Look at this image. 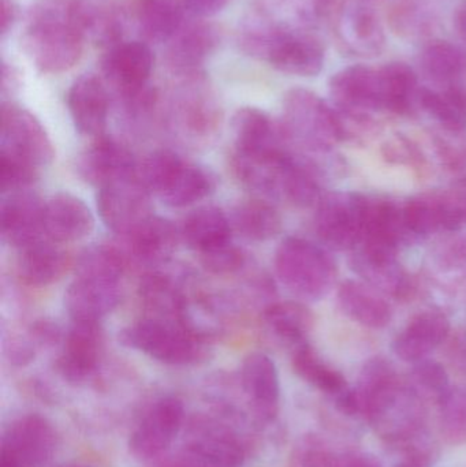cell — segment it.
Instances as JSON below:
<instances>
[{
	"label": "cell",
	"instance_id": "6da1fadb",
	"mask_svg": "<svg viewBox=\"0 0 466 467\" xmlns=\"http://www.w3.org/2000/svg\"><path fill=\"white\" fill-rule=\"evenodd\" d=\"M361 414L380 439L399 446L426 432L424 400L393 365L375 357L364 365L357 389Z\"/></svg>",
	"mask_w": 466,
	"mask_h": 467
},
{
	"label": "cell",
	"instance_id": "7a4b0ae2",
	"mask_svg": "<svg viewBox=\"0 0 466 467\" xmlns=\"http://www.w3.org/2000/svg\"><path fill=\"white\" fill-rule=\"evenodd\" d=\"M85 41L78 0H40L30 11L22 37L27 57L47 74L73 68L81 59Z\"/></svg>",
	"mask_w": 466,
	"mask_h": 467
},
{
	"label": "cell",
	"instance_id": "3957f363",
	"mask_svg": "<svg viewBox=\"0 0 466 467\" xmlns=\"http://www.w3.org/2000/svg\"><path fill=\"white\" fill-rule=\"evenodd\" d=\"M240 44L246 54L290 76L315 77L325 66V47L316 36L259 11L243 22Z\"/></svg>",
	"mask_w": 466,
	"mask_h": 467
},
{
	"label": "cell",
	"instance_id": "277c9868",
	"mask_svg": "<svg viewBox=\"0 0 466 467\" xmlns=\"http://www.w3.org/2000/svg\"><path fill=\"white\" fill-rule=\"evenodd\" d=\"M120 342L169 365H192L210 354L207 337L192 331L181 321L148 317L123 329Z\"/></svg>",
	"mask_w": 466,
	"mask_h": 467
},
{
	"label": "cell",
	"instance_id": "5b68a950",
	"mask_svg": "<svg viewBox=\"0 0 466 467\" xmlns=\"http://www.w3.org/2000/svg\"><path fill=\"white\" fill-rule=\"evenodd\" d=\"M275 269L282 285L306 301L323 298L337 277L336 261L322 247L303 238L285 239L275 254Z\"/></svg>",
	"mask_w": 466,
	"mask_h": 467
},
{
	"label": "cell",
	"instance_id": "8992f818",
	"mask_svg": "<svg viewBox=\"0 0 466 467\" xmlns=\"http://www.w3.org/2000/svg\"><path fill=\"white\" fill-rule=\"evenodd\" d=\"M285 134L314 150H330L344 139V120L311 90L292 89L284 99Z\"/></svg>",
	"mask_w": 466,
	"mask_h": 467
},
{
	"label": "cell",
	"instance_id": "52a82bcc",
	"mask_svg": "<svg viewBox=\"0 0 466 467\" xmlns=\"http://www.w3.org/2000/svg\"><path fill=\"white\" fill-rule=\"evenodd\" d=\"M361 207V194L330 193L320 199L315 216L320 241L334 250L355 249L363 242Z\"/></svg>",
	"mask_w": 466,
	"mask_h": 467
},
{
	"label": "cell",
	"instance_id": "ba28073f",
	"mask_svg": "<svg viewBox=\"0 0 466 467\" xmlns=\"http://www.w3.org/2000/svg\"><path fill=\"white\" fill-rule=\"evenodd\" d=\"M98 210L101 221L111 232L129 235L153 215L150 192L134 175L100 189Z\"/></svg>",
	"mask_w": 466,
	"mask_h": 467
},
{
	"label": "cell",
	"instance_id": "9c48e42d",
	"mask_svg": "<svg viewBox=\"0 0 466 467\" xmlns=\"http://www.w3.org/2000/svg\"><path fill=\"white\" fill-rule=\"evenodd\" d=\"M2 150L19 156L37 167H46L54 161L51 139L40 120L22 107L3 103Z\"/></svg>",
	"mask_w": 466,
	"mask_h": 467
},
{
	"label": "cell",
	"instance_id": "30bf717a",
	"mask_svg": "<svg viewBox=\"0 0 466 467\" xmlns=\"http://www.w3.org/2000/svg\"><path fill=\"white\" fill-rule=\"evenodd\" d=\"M330 93L334 103L344 114L361 118L368 112L386 111L380 67L355 65L342 68L331 77Z\"/></svg>",
	"mask_w": 466,
	"mask_h": 467
},
{
	"label": "cell",
	"instance_id": "8fae6325",
	"mask_svg": "<svg viewBox=\"0 0 466 467\" xmlns=\"http://www.w3.org/2000/svg\"><path fill=\"white\" fill-rule=\"evenodd\" d=\"M155 57L144 41H119L109 47L101 60V70L109 87L128 98L148 87Z\"/></svg>",
	"mask_w": 466,
	"mask_h": 467
},
{
	"label": "cell",
	"instance_id": "7c38bea8",
	"mask_svg": "<svg viewBox=\"0 0 466 467\" xmlns=\"http://www.w3.org/2000/svg\"><path fill=\"white\" fill-rule=\"evenodd\" d=\"M185 409L177 398L158 400L129 439V449L139 460L159 457L171 446L182 428Z\"/></svg>",
	"mask_w": 466,
	"mask_h": 467
},
{
	"label": "cell",
	"instance_id": "4fadbf2b",
	"mask_svg": "<svg viewBox=\"0 0 466 467\" xmlns=\"http://www.w3.org/2000/svg\"><path fill=\"white\" fill-rule=\"evenodd\" d=\"M136 159L123 142L114 137L100 136L79 155L77 171L79 177L98 191L137 175Z\"/></svg>",
	"mask_w": 466,
	"mask_h": 467
},
{
	"label": "cell",
	"instance_id": "5bb4252c",
	"mask_svg": "<svg viewBox=\"0 0 466 467\" xmlns=\"http://www.w3.org/2000/svg\"><path fill=\"white\" fill-rule=\"evenodd\" d=\"M336 33L339 43L350 54L372 57L386 47V33L374 8L363 2L345 3L337 14Z\"/></svg>",
	"mask_w": 466,
	"mask_h": 467
},
{
	"label": "cell",
	"instance_id": "9a60e30c",
	"mask_svg": "<svg viewBox=\"0 0 466 467\" xmlns=\"http://www.w3.org/2000/svg\"><path fill=\"white\" fill-rule=\"evenodd\" d=\"M44 211L46 202L37 194L27 191L7 194L0 210L3 241L21 250L46 238Z\"/></svg>",
	"mask_w": 466,
	"mask_h": 467
},
{
	"label": "cell",
	"instance_id": "2e32d148",
	"mask_svg": "<svg viewBox=\"0 0 466 467\" xmlns=\"http://www.w3.org/2000/svg\"><path fill=\"white\" fill-rule=\"evenodd\" d=\"M103 348L104 331L100 323L73 321L57 359V370L68 381L85 380L98 368Z\"/></svg>",
	"mask_w": 466,
	"mask_h": 467
},
{
	"label": "cell",
	"instance_id": "e0dca14e",
	"mask_svg": "<svg viewBox=\"0 0 466 467\" xmlns=\"http://www.w3.org/2000/svg\"><path fill=\"white\" fill-rule=\"evenodd\" d=\"M352 266L371 287L404 298L410 293V280L397 261L396 249L382 244H364L352 257Z\"/></svg>",
	"mask_w": 466,
	"mask_h": 467
},
{
	"label": "cell",
	"instance_id": "ac0fdd59",
	"mask_svg": "<svg viewBox=\"0 0 466 467\" xmlns=\"http://www.w3.org/2000/svg\"><path fill=\"white\" fill-rule=\"evenodd\" d=\"M221 41L219 30L204 21L183 24L169 41L166 60L174 73L196 77Z\"/></svg>",
	"mask_w": 466,
	"mask_h": 467
},
{
	"label": "cell",
	"instance_id": "d6986e66",
	"mask_svg": "<svg viewBox=\"0 0 466 467\" xmlns=\"http://www.w3.org/2000/svg\"><path fill=\"white\" fill-rule=\"evenodd\" d=\"M55 451V432L43 417H21L8 428L3 441V454L24 467H40L51 460Z\"/></svg>",
	"mask_w": 466,
	"mask_h": 467
},
{
	"label": "cell",
	"instance_id": "ffe728a7",
	"mask_svg": "<svg viewBox=\"0 0 466 467\" xmlns=\"http://www.w3.org/2000/svg\"><path fill=\"white\" fill-rule=\"evenodd\" d=\"M119 282L77 275L65 294V306L71 320L100 323L120 302Z\"/></svg>",
	"mask_w": 466,
	"mask_h": 467
},
{
	"label": "cell",
	"instance_id": "44dd1931",
	"mask_svg": "<svg viewBox=\"0 0 466 467\" xmlns=\"http://www.w3.org/2000/svg\"><path fill=\"white\" fill-rule=\"evenodd\" d=\"M71 119L84 136H103L109 120V96L106 85L93 74H84L71 84L67 93Z\"/></svg>",
	"mask_w": 466,
	"mask_h": 467
},
{
	"label": "cell",
	"instance_id": "7402d4cb",
	"mask_svg": "<svg viewBox=\"0 0 466 467\" xmlns=\"http://www.w3.org/2000/svg\"><path fill=\"white\" fill-rule=\"evenodd\" d=\"M95 229V218L78 197L59 193L46 202L44 235L55 244H68L87 238Z\"/></svg>",
	"mask_w": 466,
	"mask_h": 467
},
{
	"label": "cell",
	"instance_id": "603a6c76",
	"mask_svg": "<svg viewBox=\"0 0 466 467\" xmlns=\"http://www.w3.org/2000/svg\"><path fill=\"white\" fill-rule=\"evenodd\" d=\"M241 380L257 416L263 421H273L281 398V383L273 359L263 353L249 354L241 368Z\"/></svg>",
	"mask_w": 466,
	"mask_h": 467
},
{
	"label": "cell",
	"instance_id": "cb8c5ba5",
	"mask_svg": "<svg viewBox=\"0 0 466 467\" xmlns=\"http://www.w3.org/2000/svg\"><path fill=\"white\" fill-rule=\"evenodd\" d=\"M234 150L246 155L273 156L285 152L281 141L284 128L279 129L270 115L254 107H243L233 118Z\"/></svg>",
	"mask_w": 466,
	"mask_h": 467
},
{
	"label": "cell",
	"instance_id": "d4e9b609",
	"mask_svg": "<svg viewBox=\"0 0 466 467\" xmlns=\"http://www.w3.org/2000/svg\"><path fill=\"white\" fill-rule=\"evenodd\" d=\"M450 324L440 312H424L416 316L393 342V351L405 362L426 359L449 337Z\"/></svg>",
	"mask_w": 466,
	"mask_h": 467
},
{
	"label": "cell",
	"instance_id": "484cf974",
	"mask_svg": "<svg viewBox=\"0 0 466 467\" xmlns=\"http://www.w3.org/2000/svg\"><path fill=\"white\" fill-rule=\"evenodd\" d=\"M18 274L22 282L33 287H46L62 279L70 268V255L59 244L43 238L19 250Z\"/></svg>",
	"mask_w": 466,
	"mask_h": 467
},
{
	"label": "cell",
	"instance_id": "4316f807",
	"mask_svg": "<svg viewBox=\"0 0 466 467\" xmlns=\"http://www.w3.org/2000/svg\"><path fill=\"white\" fill-rule=\"evenodd\" d=\"M216 189V177L205 169L181 161L158 191L164 204L185 208L202 202Z\"/></svg>",
	"mask_w": 466,
	"mask_h": 467
},
{
	"label": "cell",
	"instance_id": "83f0119b",
	"mask_svg": "<svg viewBox=\"0 0 466 467\" xmlns=\"http://www.w3.org/2000/svg\"><path fill=\"white\" fill-rule=\"evenodd\" d=\"M402 215L407 229L419 235L454 232L460 229L464 222L449 194L410 200Z\"/></svg>",
	"mask_w": 466,
	"mask_h": 467
},
{
	"label": "cell",
	"instance_id": "f1b7e54d",
	"mask_svg": "<svg viewBox=\"0 0 466 467\" xmlns=\"http://www.w3.org/2000/svg\"><path fill=\"white\" fill-rule=\"evenodd\" d=\"M134 18L145 40L169 43L185 24V5L180 0H137Z\"/></svg>",
	"mask_w": 466,
	"mask_h": 467
},
{
	"label": "cell",
	"instance_id": "f546056e",
	"mask_svg": "<svg viewBox=\"0 0 466 467\" xmlns=\"http://www.w3.org/2000/svg\"><path fill=\"white\" fill-rule=\"evenodd\" d=\"M125 238L137 260L156 264L166 261L175 252L181 233L171 222L152 215Z\"/></svg>",
	"mask_w": 466,
	"mask_h": 467
},
{
	"label": "cell",
	"instance_id": "4dcf8cb0",
	"mask_svg": "<svg viewBox=\"0 0 466 467\" xmlns=\"http://www.w3.org/2000/svg\"><path fill=\"white\" fill-rule=\"evenodd\" d=\"M233 224L229 216L216 207H202L186 216L181 238L200 254L232 242Z\"/></svg>",
	"mask_w": 466,
	"mask_h": 467
},
{
	"label": "cell",
	"instance_id": "1f68e13d",
	"mask_svg": "<svg viewBox=\"0 0 466 467\" xmlns=\"http://www.w3.org/2000/svg\"><path fill=\"white\" fill-rule=\"evenodd\" d=\"M338 301L342 310L361 326L380 329L390 323V306L363 283L356 280L342 283Z\"/></svg>",
	"mask_w": 466,
	"mask_h": 467
},
{
	"label": "cell",
	"instance_id": "d6a6232c",
	"mask_svg": "<svg viewBox=\"0 0 466 467\" xmlns=\"http://www.w3.org/2000/svg\"><path fill=\"white\" fill-rule=\"evenodd\" d=\"M140 298L150 312V317L161 320H182L188 305L175 280L161 272H150L142 277Z\"/></svg>",
	"mask_w": 466,
	"mask_h": 467
},
{
	"label": "cell",
	"instance_id": "836d02e7",
	"mask_svg": "<svg viewBox=\"0 0 466 467\" xmlns=\"http://www.w3.org/2000/svg\"><path fill=\"white\" fill-rule=\"evenodd\" d=\"M361 219L364 244H382L397 249L402 230L404 227L407 229L404 215L397 210L396 205L383 200L363 196Z\"/></svg>",
	"mask_w": 466,
	"mask_h": 467
},
{
	"label": "cell",
	"instance_id": "e575fe53",
	"mask_svg": "<svg viewBox=\"0 0 466 467\" xmlns=\"http://www.w3.org/2000/svg\"><path fill=\"white\" fill-rule=\"evenodd\" d=\"M78 11L85 40L106 49L122 41L125 21L119 8L109 3L78 0Z\"/></svg>",
	"mask_w": 466,
	"mask_h": 467
},
{
	"label": "cell",
	"instance_id": "d590c367",
	"mask_svg": "<svg viewBox=\"0 0 466 467\" xmlns=\"http://www.w3.org/2000/svg\"><path fill=\"white\" fill-rule=\"evenodd\" d=\"M230 221L233 230H237L249 241H270L282 230V218L278 211L263 199H249L238 202Z\"/></svg>",
	"mask_w": 466,
	"mask_h": 467
},
{
	"label": "cell",
	"instance_id": "8d00e7d4",
	"mask_svg": "<svg viewBox=\"0 0 466 467\" xmlns=\"http://www.w3.org/2000/svg\"><path fill=\"white\" fill-rule=\"evenodd\" d=\"M424 74L438 84H461L466 77V49L450 41H434L421 52Z\"/></svg>",
	"mask_w": 466,
	"mask_h": 467
},
{
	"label": "cell",
	"instance_id": "74e56055",
	"mask_svg": "<svg viewBox=\"0 0 466 467\" xmlns=\"http://www.w3.org/2000/svg\"><path fill=\"white\" fill-rule=\"evenodd\" d=\"M419 104L448 130L466 128V88L461 84L450 85L443 92L421 88Z\"/></svg>",
	"mask_w": 466,
	"mask_h": 467
},
{
	"label": "cell",
	"instance_id": "f35d334b",
	"mask_svg": "<svg viewBox=\"0 0 466 467\" xmlns=\"http://www.w3.org/2000/svg\"><path fill=\"white\" fill-rule=\"evenodd\" d=\"M385 85L386 111L407 114L419 103L418 76L407 63L391 62L380 67Z\"/></svg>",
	"mask_w": 466,
	"mask_h": 467
},
{
	"label": "cell",
	"instance_id": "ab89813d",
	"mask_svg": "<svg viewBox=\"0 0 466 467\" xmlns=\"http://www.w3.org/2000/svg\"><path fill=\"white\" fill-rule=\"evenodd\" d=\"M263 317L276 337L290 343L303 342L314 323L308 307L295 301L274 302L268 305Z\"/></svg>",
	"mask_w": 466,
	"mask_h": 467
},
{
	"label": "cell",
	"instance_id": "60d3db41",
	"mask_svg": "<svg viewBox=\"0 0 466 467\" xmlns=\"http://www.w3.org/2000/svg\"><path fill=\"white\" fill-rule=\"evenodd\" d=\"M293 368L303 380L316 387L320 391L338 395L347 389L344 376L326 364L311 346H298L293 354Z\"/></svg>",
	"mask_w": 466,
	"mask_h": 467
},
{
	"label": "cell",
	"instance_id": "b9f144b4",
	"mask_svg": "<svg viewBox=\"0 0 466 467\" xmlns=\"http://www.w3.org/2000/svg\"><path fill=\"white\" fill-rule=\"evenodd\" d=\"M281 196L297 207H312L320 202V188L314 172L305 164L287 158L282 172Z\"/></svg>",
	"mask_w": 466,
	"mask_h": 467
},
{
	"label": "cell",
	"instance_id": "7bdbcfd3",
	"mask_svg": "<svg viewBox=\"0 0 466 467\" xmlns=\"http://www.w3.org/2000/svg\"><path fill=\"white\" fill-rule=\"evenodd\" d=\"M128 266V255L114 244L88 247L76 264L77 275L120 280Z\"/></svg>",
	"mask_w": 466,
	"mask_h": 467
},
{
	"label": "cell",
	"instance_id": "ee69618b",
	"mask_svg": "<svg viewBox=\"0 0 466 467\" xmlns=\"http://www.w3.org/2000/svg\"><path fill=\"white\" fill-rule=\"evenodd\" d=\"M438 405L443 438L454 446H466V389H449Z\"/></svg>",
	"mask_w": 466,
	"mask_h": 467
},
{
	"label": "cell",
	"instance_id": "f6af8a7d",
	"mask_svg": "<svg viewBox=\"0 0 466 467\" xmlns=\"http://www.w3.org/2000/svg\"><path fill=\"white\" fill-rule=\"evenodd\" d=\"M410 386L423 400L432 398L437 402H440L451 389L448 372L443 365L429 358L416 362L410 373Z\"/></svg>",
	"mask_w": 466,
	"mask_h": 467
},
{
	"label": "cell",
	"instance_id": "bcb514c9",
	"mask_svg": "<svg viewBox=\"0 0 466 467\" xmlns=\"http://www.w3.org/2000/svg\"><path fill=\"white\" fill-rule=\"evenodd\" d=\"M40 167L13 153L0 152V189L3 194L16 193L29 189L37 181Z\"/></svg>",
	"mask_w": 466,
	"mask_h": 467
},
{
	"label": "cell",
	"instance_id": "7dc6e473",
	"mask_svg": "<svg viewBox=\"0 0 466 467\" xmlns=\"http://www.w3.org/2000/svg\"><path fill=\"white\" fill-rule=\"evenodd\" d=\"M399 462L394 467H431L438 458V450L429 433L423 432L396 446Z\"/></svg>",
	"mask_w": 466,
	"mask_h": 467
},
{
	"label": "cell",
	"instance_id": "c3c4849f",
	"mask_svg": "<svg viewBox=\"0 0 466 467\" xmlns=\"http://www.w3.org/2000/svg\"><path fill=\"white\" fill-rule=\"evenodd\" d=\"M202 263L210 274L216 276H229L237 274L245 266L246 257L240 247L233 242L202 253Z\"/></svg>",
	"mask_w": 466,
	"mask_h": 467
},
{
	"label": "cell",
	"instance_id": "681fc988",
	"mask_svg": "<svg viewBox=\"0 0 466 467\" xmlns=\"http://www.w3.org/2000/svg\"><path fill=\"white\" fill-rule=\"evenodd\" d=\"M338 455L334 454L325 441L317 438H308L298 449L295 457L297 467H339Z\"/></svg>",
	"mask_w": 466,
	"mask_h": 467
},
{
	"label": "cell",
	"instance_id": "f907efd6",
	"mask_svg": "<svg viewBox=\"0 0 466 467\" xmlns=\"http://www.w3.org/2000/svg\"><path fill=\"white\" fill-rule=\"evenodd\" d=\"M229 2L230 0H183V5L192 16L204 19L223 10Z\"/></svg>",
	"mask_w": 466,
	"mask_h": 467
},
{
	"label": "cell",
	"instance_id": "816d5d0a",
	"mask_svg": "<svg viewBox=\"0 0 466 467\" xmlns=\"http://www.w3.org/2000/svg\"><path fill=\"white\" fill-rule=\"evenodd\" d=\"M336 408L344 416L353 417L361 414V402L357 391L347 389L339 392L336 395Z\"/></svg>",
	"mask_w": 466,
	"mask_h": 467
},
{
	"label": "cell",
	"instance_id": "f5cc1de1",
	"mask_svg": "<svg viewBox=\"0 0 466 467\" xmlns=\"http://www.w3.org/2000/svg\"><path fill=\"white\" fill-rule=\"evenodd\" d=\"M339 467H383L382 463L367 452H350L339 458Z\"/></svg>",
	"mask_w": 466,
	"mask_h": 467
},
{
	"label": "cell",
	"instance_id": "db71d44e",
	"mask_svg": "<svg viewBox=\"0 0 466 467\" xmlns=\"http://www.w3.org/2000/svg\"><path fill=\"white\" fill-rule=\"evenodd\" d=\"M19 87V74L14 66L3 62L2 66V93L14 92Z\"/></svg>",
	"mask_w": 466,
	"mask_h": 467
},
{
	"label": "cell",
	"instance_id": "11a10c76",
	"mask_svg": "<svg viewBox=\"0 0 466 467\" xmlns=\"http://www.w3.org/2000/svg\"><path fill=\"white\" fill-rule=\"evenodd\" d=\"M2 36L7 35L16 19V7L13 0H2Z\"/></svg>",
	"mask_w": 466,
	"mask_h": 467
},
{
	"label": "cell",
	"instance_id": "9f6ffc18",
	"mask_svg": "<svg viewBox=\"0 0 466 467\" xmlns=\"http://www.w3.org/2000/svg\"><path fill=\"white\" fill-rule=\"evenodd\" d=\"M449 196L453 200L454 205H456L457 210H459L462 221L466 222V180L457 183Z\"/></svg>",
	"mask_w": 466,
	"mask_h": 467
},
{
	"label": "cell",
	"instance_id": "6f0895ef",
	"mask_svg": "<svg viewBox=\"0 0 466 467\" xmlns=\"http://www.w3.org/2000/svg\"><path fill=\"white\" fill-rule=\"evenodd\" d=\"M454 25H456L459 35L466 41V0L457 8L456 16H454Z\"/></svg>",
	"mask_w": 466,
	"mask_h": 467
},
{
	"label": "cell",
	"instance_id": "680465c9",
	"mask_svg": "<svg viewBox=\"0 0 466 467\" xmlns=\"http://www.w3.org/2000/svg\"><path fill=\"white\" fill-rule=\"evenodd\" d=\"M337 0H312L315 11L319 16H326L333 10V5H336Z\"/></svg>",
	"mask_w": 466,
	"mask_h": 467
},
{
	"label": "cell",
	"instance_id": "91938a15",
	"mask_svg": "<svg viewBox=\"0 0 466 467\" xmlns=\"http://www.w3.org/2000/svg\"><path fill=\"white\" fill-rule=\"evenodd\" d=\"M0 467H24L19 465L16 461H14L13 458L8 457V455L3 454L2 452V463H0Z\"/></svg>",
	"mask_w": 466,
	"mask_h": 467
},
{
	"label": "cell",
	"instance_id": "94428289",
	"mask_svg": "<svg viewBox=\"0 0 466 467\" xmlns=\"http://www.w3.org/2000/svg\"><path fill=\"white\" fill-rule=\"evenodd\" d=\"M70 467H87V466H70Z\"/></svg>",
	"mask_w": 466,
	"mask_h": 467
}]
</instances>
